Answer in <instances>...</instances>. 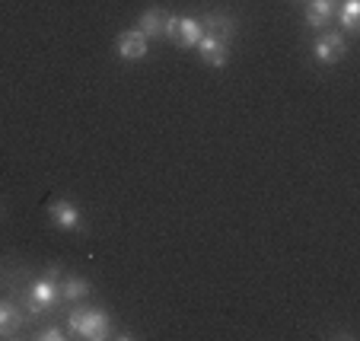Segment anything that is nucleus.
Segmentation results:
<instances>
[{
  "label": "nucleus",
  "mask_w": 360,
  "mask_h": 341,
  "mask_svg": "<svg viewBox=\"0 0 360 341\" xmlns=\"http://www.w3.org/2000/svg\"><path fill=\"white\" fill-rule=\"evenodd\" d=\"M58 278H61V268L55 265L32 284V290H29V309L32 313H45V309H51L61 300V281Z\"/></svg>",
  "instance_id": "2"
},
{
  "label": "nucleus",
  "mask_w": 360,
  "mask_h": 341,
  "mask_svg": "<svg viewBox=\"0 0 360 341\" xmlns=\"http://www.w3.org/2000/svg\"><path fill=\"white\" fill-rule=\"evenodd\" d=\"M201 26H204V32H217V35H224V39H233V35H236V22H233L226 13H207L201 20Z\"/></svg>",
  "instance_id": "11"
},
{
  "label": "nucleus",
  "mask_w": 360,
  "mask_h": 341,
  "mask_svg": "<svg viewBox=\"0 0 360 341\" xmlns=\"http://www.w3.org/2000/svg\"><path fill=\"white\" fill-rule=\"evenodd\" d=\"M89 294H93V284H89L86 278H80V274H68V278L61 281V300L64 303H83Z\"/></svg>",
  "instance_id": "7"
},
{
  "label": "nucleus",
  "mask_w": 360,
  "mask_h": 341,
  "mask_svg": "<svg viewBox=\"0 0 360 341\" xmlns=\"http://www.w3.org/2000/svg\"><path fill=\"white\" fill-rule=\"evenodd\" d=\"M115 51H118V58H122V61H143V58H147V51H150V48H147V35L137 32V29H128V32L118 35Z\"/></svg>",
  "instance_id": "5"
},
{
  "label": "nucleus",
  "mask_w": 360,
  "mask_h": 341,
  "mask_svg": "<svg viewBox=\"0 0 360 341\" xmlns=\"http://www.w3.org/2000/svg\"><path fill=\"white\" fill-rule=\"evenodd\" d=\"M68 335L74 338H86V341H102L112 335V319L105 309H93V307H80L70 309L68 316Z\"/></svg>",
  "instance_id": "1"
},
{
  "label": "nucleus",
  "mask_w": 360,
  "mask_h": 341,
  "mask_svg": "<svg viewBox=\"0 0 360 341\" xmlns=\"http://www.w3.org/2000/svg\"><path fill=\"white\" fill-rule=\"evenodd\" d=\"M357 16H360V0H345V7H341V29L345 32H357Z\"/></svg>",
  "instance_id": "12"
},
{
  "label": "nucleus",
  "mask_w": 360,
  "mask_h": 341,
  "mask_svg": "<svg viewBox=\"0 0 360 341\" xmlns=\"http://www.w3.org/2000/svg\"><path fill=\"white\" fill-rule=\"evenodd\" d=\"M48 217H51V224H55L58 230H68V233L83 230L80 207H77L74 201H68V198H55V201H51V205H48Z\"/></svg>",
  "instance_id": "4"
},
{
  "label": "nucleus",
  "mask_w": 360,
  "mask_h": 341,
  "mask_svg": "<svg viewBox=\"0 0 360 341\" xmlns=\"http://www.w3.org/2000/svg\"><path fill=\"white\" fill-rule=\"evenodd\" d=\"M195 48L207 67H224L226 58H230V39H224V35H217V32H204Z\"/></svg>",
  "instance_id": "3"
},
{
  "label": "nucleus",
  "mask_w": 360,
  "mask_h": 341,
  "mask_svg": "<svg viewBox=\"0 0 360 341\" xmlns=\"http://www.w3.org/2000/svg\"><path fill=\"white\" fill-rule=\"evenodd\" d=\"M22 328V313L10 300H0V338H13Z\"/></svg>",
  "instance_id": "8"
},
{
  "label": "nucleus",
  "mask_w": 360,
  "mask_h": 341,
  "mask_svg": "<svg viewBox=\"0 0 360 341\" xmlns=\"http://www.w3.org/2000/svg\"><path fill=\"white\" fill-rule=\"evenodd\" d=\"M35 338H39V341H64V338H68V332H61L58 326H45L41 332H35Z\"/></svg>",
  "instance_id": "14"
},
{
  "label": "nucleus",
  "mask_w": 360,
  "mask_h": 341,
  "mask_svg": "<svg viewBox=\"0 0 360 341\" xmlns=\"http://www.w3.org/2000/svg\"><path fill=\"white\" fill-rule=\"evenodd\" d=\"M163 22H166V10L153 7L137 20V32H143L147 39H163Z\"/></svg>",
  "instance_id": "9"
},
{
  "label": "nucleus",
  "mask_w": 360,
  "mask_h": 341,
  "mask_svg": "<svg viewBox=\"0 0 360 341\" xmlns=\"http://www.w3.org/2000/svg\"><path fill=\"white\" fill-rule=\"evenodd\" d=\"M332 4H338V0H332Z\"/></svg>",
  "instance_id": "15"
},
{
  "label": "nucleus",
  "mask_w": 360,
  "mask_h": 341,
  "mask_svg": "<svg viewBox=\"0 0 360 341\" xmlns=\"http://www.w3.org/2000/svg\"><path fill=\"white\" fill-rule=\"evenodd\" d=\"M332 16H335L332 0H309V7H306V22H309V29L322 32L326 26H332Z\"/></svg>",
  "instance_id": "6"
},
{
  "label": "nucleus",
  "mask_w": 360,
  "mask_h": 341,
  "mask_svg": "<svg viewBox=\"0 0 360 341\" xmlns=\"http://www.w3.org/2000/svg\"><path fill=\"white\" fill-rule=\"evenodd\" d=\"M313 58H316L319 64H335V61H338V58H335V51H332V45H328L326 35H319V39H316V45H313Z\"/></svg>",
  "instance_id": "13"
},
{
  "label": "nucleus",
  "mask_w": 360,
  "mask_h": 341,
  "mask_svg": "<svg viewBox=\"0 0 360 341\" xmlns=\"http://www.w3.org/2000/svg\"><path fill=\"white\" fill-rule=\"evenodd\" d=\"M201 35H204L201 20H195V16H179V41H176V45H182V48H195Z\"/></svg>",
  "instance_id": "10"
}]
</instances>
